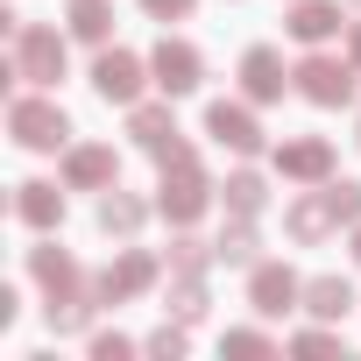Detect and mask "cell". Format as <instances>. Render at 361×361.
<instances>
[{
  "instance_id": "6da1fadb",
  "label": "cell",
  "mask_w": 361,
  "mask_h": 361,
  "mask_svg": "<svg viewBox=\"0 0 361 361\" xmlns=\"http://www.w3.org/2000/svg\"><path fill=\"white\" fill-rule=\"evenodd\" d=\"M156 206H163V220H170V227H192V220L213 206V185H206V170H199V156H192V149H177V156L163 163Z\"/></svg>"
},
{
  "instance_id": "7a4b0ae2",
  "label": "cell",
  "mask_w": 361,
  "mask_h": 361,
  "mask_svg": "<svg viewBox=\"0 0 361 361\" xmlns=\"http://www.w3.org/2000/svg\"><path fill=\"white\" fill-rule=\"evenodd\" d=\"M8 135H15L22 149L50 156V149H64V142H71V121H64V106H57V99H43V85H36V92H22V99L8 106Z\"/></svg>"
},
{
  "instance_id": "3957f363",
  "label": "cell",
  "mask_w": 361,
  "mask_h": 361,
  "mask_svg": "<svg viewBox=\"0 0 361 361\" xmlns=\"http://www.w3.org/2000/svg\"><path fill=\"white\" fill-rule=\"evenodd\" d=\"M15 78H29V85H57L64 78V36L57 29H43V22H22L15 29Z\"/></svg>"
},
{
  "instance_id": "277c9868",
  "label": "cell",
  "mask_w": 361,
  "mask_h": 361,
  "mask_svg": "<svg viewBox=\"0 0 361 361\" xmlns=\"http://www.w3.org/2000/svg\"><path fill=\"white\" fill-rule=\"evenodd\" d=\"M290 78H298V92H305L312 106H354V57H326V50H312Z\"/></svg>"
},
{
  "instance_id": "5b68a950",
  "label": "cell",
  "mask_w": 361,
  "mask_h": 361,
  "mask_svg": "<svg viewBox=\"0 0 361 361\" xmlns=\"http://www.w3.org/2000/svg\"><path fill=\"white\" fill-rule=\"evenodd\" d=\"M149 78H156L170 99H185V92H199V78H206V57H199L185 36H163V43H156V57H149Z\"/></svg>"
},
{
  "instance_id": "8992f818",
  "label": "cell",
  "mask_w": 361,
  "mask_h": 361,
  "mask_svg": "<svg viewBox=\"0 0 361 361\" xmlns=\"http://www.w3.org/2000/svg\"><path fill=\"white\" fill-rule=\"evenodd\" d=\"M64 185H71V192H114V185H121V156H114L106 142H78V149L64 156Z\"/></svg>"
},
{
  "instance_id": "52a82bcc",
  "label": "cell",
  "mask_w": 361,
  "mask_h": 361,
  "mask_svg": "<svg viewBox=\"0 0 361 361\" xmlns=\"http://www.w3.org/2000/svg\"><path fill=\"white\" fill-rule=\"evenodd\" d=\"M92 92H99L106 106H135V99H142V57H128V50H99V64H92Z\"/></svg>"
},
{
  "instance_id": "ba28073f",
  "label": "cell",
  "mask_w": 361,
  "mask_h": 361,
  "mask_svg": "<svg viewBox=\"0 0 361 361\" xmlns=\"http://www.w3.org/2000/svg\"><path fill=\"white\" fill-rule=\"evenodd\" d=\"M206 135H213L220 149H234V156H255V149H262V121H255L248 106H234V99H213V106H206Z\"/></svg>"
},
{
  "instance_id": "9c48e42d",
  "label": "cell",
  "mask_w": 361,
  "mask_h": 361,
  "mask_svg": "<svg viewBox=\"0 0 361 361\" xmlns=\"http://www.w3.org/2000/svg\"><path fill=\"white\" fill-rule=\"evenodd\" d=\"M298 298H305V283H298L283 262H255V269H248V305H255L262 319H283Z\"/></svg>"
},
{
  "instance_id": "30bf717a",
  "label": "cell",
  "mask_w": 361,
  "mask_h": 361,
  "mask_svg": "<svg viewBox=\"0 0 361 361\" xmlns=\"http://www.w3.org/2000/svg\"><path fill=\"white\" fill-rule=\"evenodd\" d=\"M276 170L290 177V185H326L333 177V142L326 135H298V142L276 149Z\"/></svg>"
},
{
  "instance_id": "8fae6325",
  "label": "cell",
  "mask_w": 361,
  "mask_h": 361,
  "mask_svg": "<svg viewBox=\"0 0 361 361\" xmlns=\"http://www.w3.org/2000/svg\"><path fill=\"white\" fill-rule=\"evenodd\" d=\"M149 283H156V255L128 248V255H121L106 276H92V298H99V305H121V298H142Z\"/></svg>"
},
{
  "instance_id": "7c38bea8",
  "label": "cell",
  "mask_w": 361,
  "mask_h": 361,
  "mask_svg": "<svg viewBox=\"0 0 361 361\" xmlns=\"http://www.w3.org/2000/svg\"><path fill=\"white\" fill-rule=\"evenodd\" d=\"M128 135H135V142H142L156 163H170L177 149H192V142H177V121H170V106H142V99L128 106Z\"/></svg>"
},
{
  "instance_id": "4fadbf2b",
  "label": "cell",
  "mask_w": 361,
  "mask_h": 361,
  "mask_svg": "<svg viewBox=\"0 0 361 361\" xmlns=\"http://www.w3.org/2000/svg\"><path fill=\"white\" fill-rule=\"evenodd\" d=\"M283 29H290L298 43H312V50H319V43H333L340 29H354V22L340 15V0H298V8H290V22H283Z\"/></svg>"
},
{
  "instance_id": "5bb4252c",
  "label": "cell",
  "mask_w": 361,
  "mask_h": 361,
  "mask_svg": "<svg viewBox=\"0 0 361 361\" xmlns=\"http://www.w3.org/2000/svg\"><path fill=\"white\" fill-rule=\"evenodd\" d=\"M283 57L269 50V43H255V50H241V92L248 99H283Z\"/></svg>"
},
{
  "instance_id": "9a60e30c",
  "label": "cell",
  "mask_w": 361,
  "mask_h": 361,
  "mask_svg": "<svg viewBox=\"0 0 361 361\" xmlns=\"http://www.w3.org/2000/svg\"><path fill=\"white\" fill-rule=\"evenodd\" d=\"M283 227H290V241H305V248H319L340 220H333V206H326V192H312V199H290L283 206Z\"/></svg>"
},
{
  "instance_id": "2e32d148",
  "label": "cell",
  "mask_w": 361,
  "mask_h": 361,
  "mask_svg": "<svg viewBox=\"0 0 361 361\" xmlns=\"http://www.w3.org/2000/svg\"><path fill=\"white\" fill-rule=\"evenodd\" d=\"M29 269H36V283H43L50 298H78V283H85V276H78V262H71V255H64L57 241L29 248Z\"/></svg>"
},
{
  "instance_id": "e0dca14e",
  "label": "cell",
  "mask_w": 361,
  "mask_h": 361,
  "mask_svg": "<svg viewBox=\"0 0 361 361\" xmlns=\"http://www.w3.org/2000/svg\"><path fill=\"white\" fill-rule=\"evenodd\" d=\"M305 312L326 319V326H340V319L354 312V283H347V276H312V283H305Z\"/></svg>"
},
{
  "instance_id": "ac0fdd59",
  "label": "cell",
  "mask_w": 361,
  "mask_h": 361,
  "mask_svg": "<svg viewBox=\"0 0 361 361\" xmlns=\"http://www.w3.org/2000/svg\"><path fill=\"white\" fill-rule=\"evenodd\" d=\"M15 213H22L36 234H50V227L64 220V192H57V185H43V177H29V185H22V199H15Z\"/></svg>"
},
{
  "instance_id": "d6986e66",
  "label": "cell",
  "mask_w": 361,
  "mask_h": 361,
  "mask_svg": "<svg viewBox=\"0 0 361 361\" xmlns=\"http://www.w3.org/2000/svg\"><path fill=\"white\" fill-rule=\"evenodd\" d=\"M142 213H149V206H142L135 192H121V185H114V192H99V234H114V241H128V234L142 227Z\"/></svg>"
},
{
  "instance_id": "ffe728a7",
  "label": "cell",
  "mask_w": 361,
  "mask_h": 361,
  "mask_svg": "<svg viewBox=\"0 0 361 361\" xmlns=\"http://www.w3.org/2000/svg\"><path fill=\"white\" fill-rule=\"evenodd\" d=\"M213 262H227V269H255V213H234V227H220Z\"/></svg>"
},
{
  "instance_id": "44dd1931",
  "label": "cell",
  "mask_w": 361,
  "mask_h": 361,
  "mask_svg": "<svg viewBox=\"0 0 361 361\" xmlns=\"http://www.w3.org/2000/svg\"><path fill=\"white\" fill-rule=\"evenodd\" d=\"M64 22H71L78 43H106V36H114V0H71Z\"/></svg>"
},
{
  "instance_id": "7402d4cb",
  "label": "cell",
  "mask_w": 361,
  "mask_h": 361,
  "mask_svg": "<svg viewBox=\"0 0 361 361\" xmlns=\"http://www.w3.org/2000/svg\"><path fill=\"white\" fill-rule=\"evenodd\" d=\"M220 199H227V213H262V206H269V192H262L255 170H234L227 185H220Z\"/></svg>"
},
{
  "instance_id": "603a6c76",
  "label": "cell",
  "mask_w": 361,
  "mask_h": 361,
  "mask_svg": "<svg viewBox=\"0 0 361 361\" xmlns=\"http://www.w3.org/2000/svg\"><path fill=\"white\" fill-rule=\"evenodd\" d=\"M163 312H177L185 326H192V319H206V276H177V283H170V305H163Z\"/></svg>"
},
{
  "instance_id": "cb8c5ba5",
  "label": "cell",
  "mask_w": 361,
  "mask_h": 361,
  "mask_svg": "<svg viewBox=\"0 0 361 361\" xmlns=\"http://www.w3.org/2000/svg\"><path fill=\"white\" fill-rule=\"evenodd\" d=\"M206 262H213L206 241H192V234H177V241H170V269H177V276H206Z\"/></svg>"
},
{
  "instance_id": "d4e9b609",
  "label": "cell",
  "mask_w": 361,
  "mask_h": 361,
  "mask_svg": "<svg viewBox=\"0 0 361 361\" xmlns=\"http://www.w3.org/2000/svg\"><path fill=\"white\" fill-rule=\"evenodd\" d=\"M326 206H333V220H340V227H361V185H354V177L326 185Z\"/></svg>"
},
{
  "instance_id": "484cf974",
  "label": "cell",
  "mask_w": 361,
  "mask_h": 361,
  "mask_svg": "<svg viewBox=\"0 0 361 361\" xmlns=\"http://www.w3.org/2000/svg\"><path fill=\"white\" fill-rule=\"evenodd\" d=\"M142 347H149V354H163V361H177V354H185V319H177V326H156Z\"/></svg>"
},
{
  "instance_id": "4316f807",
  "label": "cell",
  "mask_w": 361,
  "mask_h": 361,
  "mask_svg": "<svg viewBox=\"0 0 361 361\" xmlns=\"http://www.w3.org/2000/svg\"><path fill=\"white\" fill-rule=\"evenodd\" d=\"M121 354H135V340H121V333H92V361H121Z\"/></svg>"
},
{
  "instance_id": "83f0119b",
  "label": "cell",
  "mask_w": 361,
  "mask_h": 361,
  "mask_svg": "<svg viewBox=\"0 0 361 361\" xmlns=\"http://www.w3.org/2000/svg\"><path fill=\"white\" fill-rule=\"evenodd\" d=\"M290 347H298V354H340V333H319V326H312V333H298Z\"/></svg>"
},
{
  "instance_id": "f1b7e54d",
  "label": "cell",
  "mask_w": 361,
  "mask_h": 361,
  "mask_svg": "<svg viewBox=\"0 0 361 361\" xmlns=\"http://www.w3.org/2000/svg\"><path fill=\"white\" fill-rule=\"evenodd\" d=\"M142 8H149V15H156V22H185V15H192V8H199V0H142Z\"/></svg>"
},
{
  "instance_id": "f546056e",
  "label": "cell",
  "mask_w": 361,
  "mask_h": 361,
  "mask_svg": "<svg viewBox=\"0 0 361 361\" xmlns=\"http://www.w3.org/2000/svg\"><path fill=\"white\" fill-rule=\"evenodd\" d=\"M227 354H269L262 333H227Z\"/></svg>"
},
{
  "instance_id": "4dcf8cb0",
  "label": "cell",
  "mask_w": 361,
  "mask_h": 361,
  "mask_svg": "<svg viewBox=\"0 0 361 361\" xmlns=\"http://www.w3.org/2000/svg\"><path fill=\"white\" fill-rule=\"evenodd\" d=\"M347 57H354V71H361V22H354V36H347Z\"/></svg>"
},
{
  "instance_id": "1f68e13d",
  "label": "cell",
  "mask_w": 361,
  "mask_h": 361,
  "mask_svg": "<svg viewBox=\"0 0 361 361\" xmlns=\"http://www.w3.org/2000/svg\"><path fill=\"white\" fill-rule=\"evenodd\" d=\"M354 262H361V227H354Z\"/></svg>"
},
{
  "instance_id": "d6a6232c",
  "label": "cell",
  "mask_w": 361,
  "mask_h": 361,
  "mask_svg": "<svg viewBox=\"0 0 361 361\" xmlns=\"http://www.w3.org/2000/svg\"><path fill=\"white\" fill-rule=\"evenodd\" d=\"M354 8H361V0H354Z\"/></svg>"
}]
</instances>
